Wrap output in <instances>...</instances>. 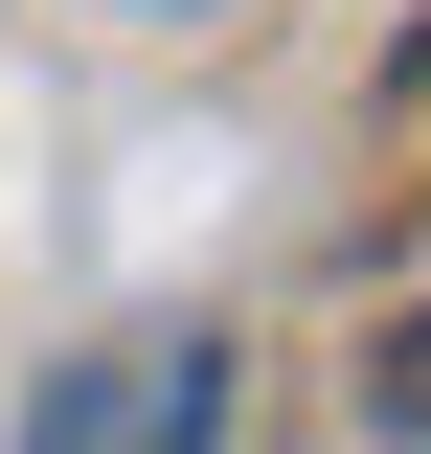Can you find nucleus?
I'll return each instance as SVG.
<instances>
[{"instance_id":"nucleus-2","label":"nucleus","mask_w":431,"mask_h":454,"mask_svg":"<svg viewBox=\"0 0 431 454\" xmlns=\"http://www.w3.org/2000/svg\"><path fill=\"white\" fill-rule=\"evenodd\" d=\"M364 409H386V432H409V454H431V295H409V318H386V340H364Z\"/></svg>"},{"instance_id":"nucleus-1","label":"nucleus","mask_w":431,"mask_h":454,"mask_svg":"<svg viewBox=\"0 0 431 454\" xmlns=\"http://www.w3.org/2000/svg\"><path fill=\"white\" fill-rule=\"evenodd\" d=\"M23 454H227V340L137 318V340H91V364H46Z\"/></svg>"},{"instance_id":"nucleus-3","label":"nucleus","mask_w":431,"mask_h":454,"mask_svg":"<svg viewBox=\"0 0 431 454\" xmlns=\"http://www.w3.org/2000/svg\"><path fill=\"white\" fill-rule=\"evenodd\" d=\"M137 23H182V0H137Z\"/></svg>"}]
</instances>
